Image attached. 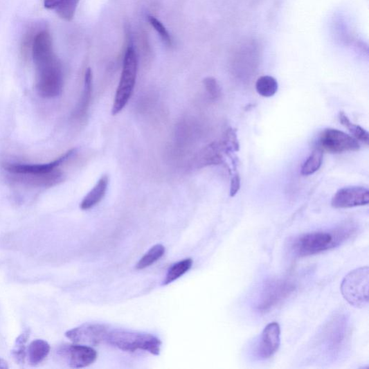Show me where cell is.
Listing matches in <instances>:
<instances>
[{
    "label": "cell",
    "instance_id": "22",
    "mask_svg": "<svg viewBox=\"0 0 369 369\" xmlns=\"http://www.w3.org/2000/svg\"><path fill=\"white\" fill-rule=\"evenodd\" d=\"M339 118L341 125L345 127L351 134L354 135V138L360 142L368 145L369 143V134L367 131L359 125H354L351 122L349 118L345 115L344 112H340Z\"/></svg>",
    "mask_w": 369,
    "mask_h": 369
},
{
    "label": "cell",
    "instance_id": "7",
    "mask_svg": "<svg viewBox=\"0 0 369 369\" xmlns=\"http://www.w3.org/2000/svg\"><path fill=\"white\" fill-rule=\"evenodd\" d=\"M318 145L323 151L333 154L357 152L361 147L355 138L335 129L323 131L318 139Z\"/></svg>",
    "mask_w": 369,
    "mask_h": 369
},
{
    "label": "cell",
    "instance_id": "26",
    "mask_svg": "<svg viewBox=\"0 0 369 369\" xmlns=\"http://www.w3.org/2000/svg\"><path fill=\"white\" fill-rule=\"evenodd\" d=\"M240 189V177L238 173H235L231 181V197H234Z\"/></svg>",
    "mask_w": 369,
    "mask_h": 369
},
{
    "label": "cell",
    "instance_id": "13",
    "mask_svg": "<svg viewBox=\"0 0 369 369\" xmlns=\"http://www.w3.org/2000/svg\"><path fill=\"white\" fill-rule=\"evenodd\" d=\"M80 0H44V8L55 11L62 19L71 21L74 19Z\"/></svg>",
    "mask_w": 369,
    "mask_h": 369
},
{
    "label": "cell",
    "instance_id": "14",
    "mask_svg": "<svg viewBox=\"0 0 369 369\" xmlns=\"http://www.w3.org/2000/svg\"><path fill=\"white\" fill-rule=\"evenodd\" d=\"M93 78L92 70L89 68L85 73L84 89L80 100L73 113V116L77 119L82 118L89 111L93 94Z\"/></svg>",
    "mask_w": 369,
    "mask_h": 369
},
{
    "label": "cell",
    "instance_id": "21",
    "mask_svg": "<svg viewBox=\"0 0 369 369\" xmlns=\"http://www.w3.org/2000/svg\"><path fill=\"white\" fill-rule=\"evenodd\" d=\"M30 338V330H26L21 335L17 338L12 355L17 363L24 364L26 358V343Z\"/></svg>",
    "mask_w": 369,
    "mask_h": 369
},
{
    "label": "cell",
    "instance_id": "1",
    "mask_svg": "<svg viewBox=\"0 0 369 369\" xmlns=\"http://www.w3.org/2000/svg\"><path fill=\"white\" fill-rule=\"evenodd\" d=\"M31 58L36 66V89L39 96L44 98L59 96L64 87L63 68L53 48L51 34L45 28L35 37Z\"/></svg>",
    "mask_w": 369,
    "mask_h": 369
},
{
    "label": "cell",
    "instance_id": "2",
    "mask_svg": "<svg viewBox=\"0 0 369 369\" xmlns=\"http://www.w3.org/2000/svg\"><path fill=\"white\" fill-rule=\"evenodd\" d=\"M356 232L351 225L343 226L330 232H314L298 237L292 245L296 255L307 257L338 247Z\"/></svg>",
    "mask_w": 369,
    "mask_h": 369
},
{
    "label": "cell",
    "instance_id": "17",
    "mask_svg": "<svg viewBox=\"0 0 369 369\" xmlns=\"http://www.w3.org/2000/svg\"><path fill=\"white\" fill-rule=\"evenodd\" d=\"M255 89L262 97L271 98L278 92V83L273 77L262 76L256 82Z\"/></svg>",
    "mask_w": 369,
    "mask_h": 369
},
{
    "label": "cell",
    "instance_id": "20",
    "mask_svg": "<svg viewBox=\"0 0 369 369\" xmlns=\"http://www.w3.org/2000/svg\"><path fill=\"white\" fill-rule=\"evenodd\" d=\"M192 266V260L187 258L175 263L170 269L166 275L165 279L163 281V285H168L173 282L175 280L186 273Z\"/></svg>",
    "mask_w": 369,
    "mask_h": 369
},
{
    "label": "cell",
    "instance_id": "9",
    "mask_svg": "<svg viewBox=\"0 0 369 369\" xmlns=\"http://www.w3.org/2000/svg\"><path fill=\"white\" fill-rule=\"evenodd\" d=\"M57 355L73 368L91 366L97 359V352L91 346L80 344H64L57 350Z\"/></svg>",
    "mask_w": 369,
    "mask_h": 369
},
{
    "label": "cell",
    "instance_id": "5",
    "mask_svg": "<svg viewBox=\"0 0 369 369\" xmlns=\"http://www.w3.org/2000/svg\"><path fill=\"white\" fill-rule=\"evenodd\" d=\"M369 269L368 267L350 272L343 280L341 290L345 300L357 308L368 304Z\"/></svg>",
    "mask_w": 369,
    "mask_h": 369
},
{
    "label": "cell",
    "instance_id": "18",
    "mask_svg": "<svg viewBox=\"0 0 369 369\" xmlns=\"http://www.w3.org/2000/svg\"><path fill=\"white\" fill-rule=\"evenodd\" d=\"M323 161V150L319 147L314 149L310 156L307 158V160L303 164L301 173L305 177H309V175L313 174L316 172L318 171L321 168Z\"/></svg>",
    "mask_w": 369,
    "mask_h": 369
},
{
    "label": "cell",
    "instance_id": "19",
    "mask_svg": "<svg viewBox=\"0 0 369 369\" xmlns=\"http://www.w3.org/2000/svg\"><path fill=\"white\" fill-rule=\"evenodd\" d=\"M42 26L38 24L30 26L25 33L21 45V54L23 60L28 62L31 57V50L35 37L42 30ZM44 29V28H43Z\"/></svg>",
    "mask_w": 369,
    "mask_h": 369
},
{
    "label": "cell",
    "instance_id": "25",
    "mask_svg": "<svg viewBox=\"0 0 369 369\" xmlns=\"http://www.w3.org/2000/svg\"><path fill=\"white\" fill-rule=\"evenodd\" d=\"M205 89L210 98L216 100L221 95L220 86L214 78H207L204 80Z\"/></svg>",
    "mask_w": 369,
    "mask_h": 369
},
{
    "label": "cell",
    "instance_id": "27",
    "mask_svg": "<svg viewBox=\"0 0 369 369\" xmlns=\"http://www.w3.org/2000/svg\"><path fill=\"white\" fill-rule=\"evenodd\" d=\"M8 368H9L8 362L3 358L0 357V369H8Z\"/></svg>",
    "mask_w": 369,
    "mask_h": 369
},
{
    "label": "cell",
    "instance_id": "16",
    "mask_svg": "<svg viewBox=\"0 0 369 369\" xmlns=\"http://www.w3.org/2000/svg\"><path fill=\"white\" fill-rule=\"evenodd\" d=\"M51 350L50 345L44 340L32 341L28 349L26 357L31 366H38L48 357Z\"/></svg>",
    "mask_w": 369,
    "mask_h": 369
},
{
    "label": "cell",
    "instance_id": "24",
    "mask_svg": "<svg viewBox=\"0 0 369 369\" xmlns=\"http://www.w3.org/2000/svg\"><path fill=\"white\" fill-rule=\"evenodd\" d=\"M148 20L151 26L154 28L156 33L159 34V36L161 37L164 44L168 46H172V38L164 25L153 16H149Z\"/></svg>",
    "mask_w": 369,
    "mask_h": 369
},
{
    "label": "cell",
    "instance_id": "15",
    "mask_svg": "<svg viewBox=\"0 0 369 369\" xmlns=\"http://www.w3.org/2000/svg\"><path fill=\"white\" fill-rule=\"evenodd\" d=\"M109 186L108 175H103L80 204L82 210H89L98 204L105 196Z\"/></svg>",
    "mask_w": 369,
    "mask_h": 369
},
{
    "label": "cell",
    "instance_id": "11",
    "mask_svg": "<svg viewBox=\"0 0 369 369\" xmlns=\"http://www.w3.org/2000/svg\"><path fill=\"white\" fill-rule=\"evenodd\" d=\"M369 191L361 186H350L340 189L334 195L331 205L335 208H349L368 205Z\"/></svg>",
    "mask_w": 369,
    "mask_h": 369
},
{
    "label": "cell",
    "instance_id": "23",
    "mask_svg": "<svg viewBox=\"0 0 369 369\" xmlns=\"http://www.w3.org/2000/svg\"><path fill=\"white\" fill-rule=\"evenodd\" d=\"M165 249L162 244H156L138 262L136 269H145L159 260L165 254Z\"/></svg>",
    "mask_w": 369,
    "mask_h": 369
},
{
    "label": "cell",
    "instance_id": "10",
    "mask_svg": "<svg viewBox=\"0 0 369 369\" xmlns=\"http://www.w3.org/2000/svg\"><path fill=\"white\" fill-rule=\"evenodd\" d=\"M76 154V150L72 149L58 157L54 161L46 164H21L5 163L3 169L14 175H46L58 170V168L68 161Z\"/></svg>",
    "mask_w": 369,
    "mask_h": 369
},
{
    "label": "cell",
    "instance_id": "8",
    "mask_svg": "<svg viewBox=\"0 0 369 369\" xmlns=\"http://www.w3.org/2000/svg\"><path fill=\"white\" fill-rule=\"evenodd\" d=\"M109 330L107 325L86 323L68 330L65 336L76 344L97 346L107 341Z\"/></svg>",
    "mask_w": 369,
    "mask_h": 369
},
{
    "label": "cell",
    "instance_id": "12",
    "mask_svg": "<svg viewBox=\"0 0 369 369\" xmlns=\"http://www.w3.org/2000/svg\"><path fill=\"white\" fill-rule=\"evenodd\" d=\"M280 344V328L276 323H271L263 330L257 354L259 359L266 360L271 358L277 352Z\"/></svg>",
    "mask_w": 369,
    "mask_h": 369
},
{
    "label": "cell",
    "instance_id": "4",
    "mask_svg": "<svg viewBox=\"0 0 369 369\" xmlns=\"http://www.w3.org/2000/svg\"><path fill=\"white\" fill-rule=\"evenodd\" d=\"M138 69V59L133 47L126 51L122 73L113 105L112 114H119L126 107L134 92Z\"/></svg>",
    "mask_w": 369,
    "mask_h": 369
},
{
    "label": "cell",
    "instance_id": "3",
    "mask_svg": "<svg viewBox=\"0 0 369 369\" xmlns=\"http://www.w3.org/2000/svg\"><path fill=\"white\" fill-rule=\"evenodd\" d=\"M105 343L126 352L142 350L155 356L160 354L162 345L161 341L152 334L125 330L110 329Z\"/></svg>",
    "mask_w": 369,
    "mask_h": 369
},
{
    "label": "cell",
    "instance_id": "6",
    "mask_svg": "<svg viewBox=\"0 0 369 369\" xmlns=\"http://www.w3.org/2000/svg\"><path fill=\"white\" fill-rule=\"evenodd\" d=\"M292 281L285 278H273L267 281L259 296L256 309L260 313H267L287 300L294 291Z\"/></svg>",
    "mask_w": 369,
    "mask_h": 369
}]
</instances>
